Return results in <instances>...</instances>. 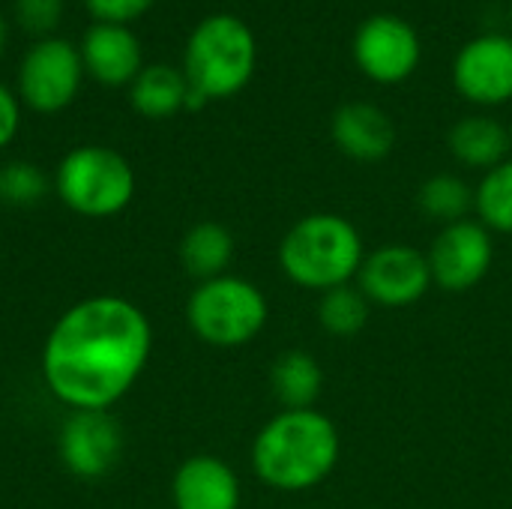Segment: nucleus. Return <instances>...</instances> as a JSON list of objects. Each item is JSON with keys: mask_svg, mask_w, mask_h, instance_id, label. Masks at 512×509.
Returning a JSON list of instances; mask_svg holds the SVG:
<instances>
[{"mask_svg": "<svg viewBox=\"0 0 512 509\" xmlns=\"http://www.w3.org/2000/svg\"><path fill=\"white\" fill-rule=\"evenodd\" d=\"M510 138H512V129H510Z\"/></svg>", "mask_w": 512, "mask_h": 509, "instance_id": "nucleus-29", "label": "nucleus"}, {"mask_svg": "<svg viewBox=\"0 0 512 509\" xmlns=\"http://www.w3.org/2000/svg\"><path fill=\"white\" fill-rule=\"evenodd\" d=\"M453 87L474 105H504L512 99V36L483 33L459 48Z\"/></svg>", "mask_w": 512, "mask_h": 509, "instance_id": "nucleus-11", "label": "nucleus"}, {"mask_svg": "<svg viewBox=\"0 0 512 509\" xmlns=\"http://www.w3.org/2000/svg\"><path fill=\"white\" fill-rule=\"evenodd\" d=\"M81 63L84 72L102 87H123L138 78L141 66V42L126 24L93 21L81 39Z\"/></svg>", "mask_w": 512, "mask_h": 509, "instance_id": "nucleus-13", "label": "nucleus"}, {"mask_svg": "<svg viewBox=\"0 0 512 509\" xmlns=\"http://www.w3.org/2000/svg\"><path fill=\"white\" fill-rule=\"evenodd\" d=\"M54 192L72 213L108 219L123 213L135 198V171L117 150L84 144L60 159Z\"/></svg>", "mask_w": 512, "mask_h": 509, "instance_id": "nucleus-6", "label": "nucleus"}, {"mask_svg": "<svg viewBox=\"0 0 512 509\" xmlns=\"http://www.w3.org/2000/svg\"><path fill=\"white\" fill-rule=\"evenodd\" d=\"M447 144L456 162L483 171H492L507 162V153L512 150L510 129L489 114H471L456 120L447 135Z\"/></svg>", "mask_w": 512, "mask_h": 509, "instance_id": "nucleus-16", "label": "nucleus"}, {"mask_svg": "<svg viewBox=\"0 0 512 509\" xmlns=\"http://www.w3.org/2000/svg\"><path fill=\"white\" fill-rule=\"evenodd\" d=\"M270 390L285 411H306V408H315L324 390V372L309 351L294 348L273 360Z\"/></svg>", "mask_w": 512, "mask_h": 509, "instance_id": "nucleus-18", "label": "nucleus"}, {"mask_svg": "<svg viewBox=\"0 0 512 509\" xmlns=\"http://www.w3.org/2000/svg\"><path fill=\"white\" fill-rule=\"evenodd\" d=\"M357 288L366 294L369 303H378L387 309L411 306L423 300L426 291L432 288L429 258L405 243L381 246L366 255L357 273Z\"/></svg>", "mask_w": 512, "mask_h": 509, "instance_id": "nucleus-10", "label": "nucleus"}, {"mask_svg": "<svg viewBox=\"0 0 512 509\" xmlns=\"http://www.w3.org/2000/svg\"><path fill=\"white\" fill-rule=\"evenodd\" d=\"M189 81L183 69L168 63H150L138 72V78L129 84V102L141 117L165 120L186 108Z\"/></svg>", "mask_w": 512, "mask_h": 509, "instance_id": "nucleus-17", "label": "nucleus"}, {"mask_svg": "<svg viewBox=\"0 0 512 509\" xmlns=\"http://www.w3.org/2000/svg\"><path fill=\"white\" fill-rule=\"evenodd\" d=\"M156 0H84L87 12L96 18V21H105V24H126L141 18Z\"/></svg>", "mask_w": 512, "mask_h": 509, "instance_id": "nucleus-25", "label": "nucleus"}, {"mask_svg": "<svg viewBox=\"0 0 512 509\" xmlns=\"http://www.w3.org/2000/svg\"><path fill=\"white\" fill-rule=\"evenodd\" d=\"M423 57V42L414 24L393 12L366 18L354 33V63L375 84L408 81Z\"/></svg>", "mask_w": 512, "mask_h": 509, "instance_id": "nucleus-8", "label": "nucleus"}, {"mask_svg": "<svg viewBox=\"0 0 512 509\" xmlns=\"http://www.w3.org/2000/svg\"><path fill=\"white\" fill-rule=\"evenodd\" d=\"M255 63V33L231 12H216L198 21L183 51V75L207 102L237 96L252 81Z\"/></svg>", "mask_w": 512, "mask_h": 509, "instance_id": "nucleus-4", "label": "nucleus"}, {"mask_svg": "<svg viewBox=\"0 0 512 509\" xmlns=\"http://www.w3.org/2000/svg\"><path fill=\"white\" fill-rule=\"evenodd\" d=\"M333 144L354 162H381L396 147V123L372 102H345L330 123Z\"/></svg>", "mask_w": 512, "mask_h": 509, "instance_id": "nucleus-14", "label": "nucleus"}, {"mask_svg": "<svg viewBox=\"0 0 512 509\" xmlns=\"http://www.w3.org/2000/svg\"><path fill=\"white\" fill-rule=\"evenodd\" d=\"M417 207L432 222L453 225L468 219V213L474 210V189L456 174H432L417 192Z\"/></svg>", "mask_w": 512, "mask_h": 509, "instance_id": "nucleus-20", "label": "nucleus"}, {"mask_svg": "<svg viewBox=\"0 0 512 509\" xmlns=\"http://www.w3.org/2000/svg\"><path fill=\"white\" fill-rule=\"evenodd\" d=\"M63 15V0H15V18L24 30L36 36H48Z\"/></svg>", "mask_w": 512, "mask_h": 509, "instance_id": "nucleus-24", "label": "nucleus"}, {"mask_svg": "<svg viewBox=\"0 0 512 509\" xmlns=\"http://www.w3.org/2000/svg\"><path fill=\"white\" fill-rule=\"evenodd\" d=\"M174 509H240V480L216 456L186 459L171 483Z\"/></svg>", "mask_w": 512, "mask_h": 509, "instance_id": "nucleus-15", "label": "nucleus"}, {"mask_svg": "<svg viewBox=\"0 0 512 509\" xmlns=\"http://www.w3.org/2000/svg\"><path fill=\"white\" fill-rule=\"evenodd\" d=\"M474 210L489 231L512 234V159L486 171L474 189Z\"/></svg>", "mask_w": 512, "mask_h": 509, "instance_id": "nucleus-22", "label": "nucleus"}, {"mask_svg": "<svg viewBox=\"0 0 512 509\" xmlns=\"http://www.w3.org/2000/svg\"><path fill=\"white\" fill-rule=\"evenodd\" d=\"M18 126H21V105H18V96L0 84V150L6 144H12V138L18 135Z\"/></svg>", "mask_w": 512, "mask_h": 509, "instance_id": "nucleus-26", "label": "nucleus"}, {"mask_svg": "<svg viewBox=\"0 0 512 509\" xmlns=\"http://www.w3.org/2000/svg\"><path fill=\"white\" fill-rule=\"evenodd\" d=\"M150 351L147 315L132 300L99 294L54 321L42 345V378L66 408L108 411L144 375Z\"/></svg>", "mask_w": 512, "mask_h": 509, "instance_id": "nucleus-1", "label": "nucleus"}, {"mask_svg": "<svg viewBox=\"0 0 512 509\" xmlns=\"http://www.w3.org/2000/svg\"><path fill=\"white\" fill-rule=\"evenodd\" d=\"M48 192V177L33 162H9L0 168V198L12 207H30Z\"/></svg>", "mask_w": 512, "mask_h": 509, "instance_id": "nucleus-23", "label": "nucleus"}, {"mask_svg": "<svg viewBox=\"0 0 512 509\" xmlns=\"http://www.w3.org/2000/svg\"><path fill=\"white\" fill-rule=\"evenodd\" d=\"M342 453L339 429L315 408L282 411L252 441L255 477L276 492H309L321 486Z\"/></svg>", "mask_w": 512, "mask_h": 509, "instance_id": "nucleus-2", "label": "nucleus"}, {"mask_svg": "<svg viewBox=\"0 0 512 509\" xmlns=\"http://www.w3.org/2000/svg\"><path fill=\"white\" fill-rule=\"evenodd\" d=\"M429 270H432V285H441L450 294L471 291L489 276L492 258H495V243L492 231L477 219H462L453 225H444L441 234L432 240L429 249Z\"/></svg>", "mask_w": 512, "mask_h": 509, "instance_id": "nucleus-9", "label": "nucleus"}, {"mask_svg": "<svg viewBox=\"0 0 512 509\" xmlns=\"http://www.w3.org/2000/svg\"><path fill=\"white\" fill-rule=\"evenodd\" d=\"M267 318L270 306L261 288L231 273L198 282L186 303L189 330L213 348L249 345L267 327Z\"/></svg>", "mask_w": 512, "mask_h": 509, "instance_id": "nucleus-5", "label": "nucleus"}, {"mask_svg": "<svg viewBox=\"0 0 512 509\" xmlns=\"http://www.w3.org/2000/svg\"><path fill=\"white\" fill-rule=\"evenodd\" d=\"M510 27H512V6H510Z\"/></svg>", "mask_w": 512, "mask_h": 509, "instance_id": "nucleus-28", "label": "nucleus"}, {"mask_svg": "<svg viewBox=\"0 0 512 509\" xmlns=\"http://www.w3.org/2000/svg\"><path fill=\"white\" fill-rule=\"evenodd\" d=\"M366 261L363 237L339 213H309L297 219L279 243L282 273L306 291L351 285Z\"/></svg>", "mask_w": 512, "mask_h": 509, "instance_id": "nucleus-3", "label": "nucleus"}, {"mask_svg": "<svg viewBox=\"0 0 512 509\" xmlns=\"http://www.w3.org/2000/svg\"><path fill=\"white\" fill-rule=\"evenodd\" d=\"M6 39H9V30H6V21H3V15H0V54H3V48H6Z\"/></svg>", "mask_w": 512, "mask_h": 509, "instance_id": "nucleus-27", "label": "nucleus"}, {"mask_svg": "<svg viewBox=\"0 0 512 509\" xmlns=\"http://www.w3.org/2000/svg\"><path fill=\"white\" fill-rule=\"evenodd\" d=\"M81 78V51L66 39L45 36L27 48L18 66V96L39 114H57L78 96Z\"/></svg>", "mask_w": 512, "mask_h": 509, "instance_id": "nucleus-7", "label": "nucleus"}, {"mask_svg": "<svg viewBox=\"0 0 512 509\" xmlns=\"http://www.w3.org/2000/svg\"><path fill=\"white\" fill-rule=\"evenodd\" d=\"M231 258H234V237L219 222H198L180 240V264L198 282L225 276Z\"/></svg>", "mask_w": 512, "mask_h": 509, "instance_id": "nucleus-19", "label": "nucleus"}, {"mask_svg": "<svg viewBox=\"0 0 512 509\" xmlns=\"http://www.w3.org/2000/svg\"><path fill=\"white\" fill-rule=\"evenodd\" d=\"M123 450L120 423L108 411H72L60 426L57 453L69 474L81 480L105 477Z\"/></svg>", "mask_w": 512, "mask_h": 509, "instance_id": "nucleus-12", "label": "nucleus"}, {"mask_svg": "<svg viewBox=\"0 0 512 509\" xmlns=\"http://www.w3.org/2000/svg\"><path fill=\"white\" fill-rule=\"evenodd\" d=\"M369 309H372V303L366 300V294L357 285H339V288L321 294L318 324L336 339H351L366 330Z\"/></svg>", "mask_w": 512, "mask_h": 509, "instance_id": "nucleus-21", "label": "nucleus"}]
</instances>
